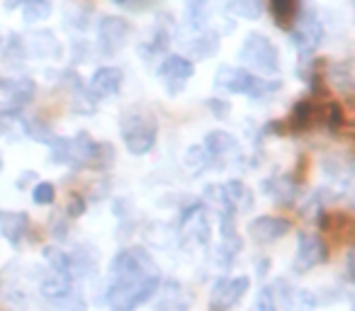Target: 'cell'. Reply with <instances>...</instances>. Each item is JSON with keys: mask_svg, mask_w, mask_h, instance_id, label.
Listing matches in <instances>:
<instances>
[{"mask_svg": "<svg viewBox=\"0 0 355 311\" xmlns=\"http://www.w3.org/2000/svg\"><path fill=\"white\" fill-rule=\"evenodd\" d=\"M158 282L151 256L144 248H127L112 260L105 299L112 311H134L158 290Z\"/></svg>", "mask_w": 355, "mask_h": 311, "instance_id": "6da1fadb", "label": "cell"}, {"mask_svg": "<svg viewBox=\"0 0 355 311\" xmlns=\"http://www.w3.org/2000/svg\"><path fill=\"white\" fill-rule=\"evenodd\" d=\"M107 143H98L88 134H76L73 139H51V156L56 163L73 166H103V151Z\"/></svg>", "mask_w": 355, "mask_h": 311, "instance_id": "7a4b0ae2", "label": "cell"}, {"mask_svg": "<svg viewBox=\"0 0 355 311\" xmlns=\"http://www.w3.org/2000/svg\"><path fill=\"white\" fill-rule=\"evenodd\" d=\"M217 85L227 88L229 93H243L251 95L253 100L258 98H268L270 93H275L280 88V80H268V78H258V75L248 73L243 69H232V66H224L217 71Z\"/></svg>", "mask_w": 355, "mask_h": 311, "instance_id": "3957f363", "label": "cell"}, {"mask_svg": "<svg viewBox=\"0 0 355 311\" xmlns=\"http://www.w3.org/2000/svg\"><path fill=\"white\" fill-rule=\"evenodd\" d=\"M122 139L124 146L134 153V156H141V153L151 151V146L156 143V119L146 112H127L122 117Z\"/></svg>", "mask_w": 355, "mask_h": 311, "instance_id": "277c9868", "label": "cell"}, {"mask_svg": "<svg viewBox=\"0 0 355 311\" xmlns=\"http://www.w3.org/2000/svg\"><path fill=\"white\" fill-rule=\"evenodd\" d=\"M239 59L261 75H275L280 71V56H277L275 44L263 35L248 37L239 51Z\"/></svg>", "mask_w": 355, "mask_h": 311, "instance_id": "5b68a950", "label": "cell"}, {"mask_svg": "<svg viewBox=\"0 0 355 311\" xmlns=\"http://www.w3.org/2000/svg\"><path fill=\"white\" fill-rule=\"evenodd\" d=\"M193 61L183 59V56H166L158 66V78L163 80L168 93L178 95L193 78Z\"/></svg>", "mask_w": 355, "mask_h": 311, "instance_id": "8992f818", "label": "cell"}, {"mask_svg": "<svg viewBox=\"0 0 355 311\" xmlns=\"http://www.w3.org/2000/svg\"><path fill=\"white\" fill-rule=\"evenodd\" d=\"M248 285H251V280H248L246 275H241V277H224V280H217V282H214V287H212V299H209L212 309L214 311L232 309V306L236 304V301L248 292Z\"/></svg>", "mask_w": 355, "mask_h": 311, "instance_id": "52a82bcc", "label": "cell"}, {"mask_svg": "<svg viewBox=\"0 0 355 311\" xmlns=\"http://www.w3.org/2000/svg\"><path fill=\"white\" fill-rule=\"evenodd\" d=\"M122 71L114 66H103L93 73L88 83V98L90 100H105L117 95V90L122 88Z\"/></svg>", "mask_w": 355, "mask_h": 311, "instance_id": "ba28073f", "label": "cell"}, {"mask_svg": "<svg viewBox=\"0 0 355 311\" xmlns=\"http://www.w3.org/2000/svg\"><path fill=\"white\" fill-rule=\"evenodd\" d=\"M129 32H132V27H129L127 20H119V17H105L98 27L100 49H103L105 54H114V51L124 46Z\"/></svg>", "mask_w": 355, "mask_h": 311, "instance_id": "9c48e42d", "label": "cell"}, {"mask_svg": "<svg viewBox=\"0 0 355 311\" xmlns=\"http://www.w3.org/2000/svg\"><path fill=\"white\" fill-rule=\"evenodd\" d=\"M326 260V246L316 233H302L300 236V246H297V258H295V267L300 272L311 270L314 265Z\"/></svg>", "mask_w": 355, "mask_h": 311, "instance_id": "30bf717a", "label": "cell"}, {"mask_svg": "<svg viewBox=\"0 0 355 311\" xmlns=\"http://www.w3.org/2000/svg\"><path fill=\"white\" fill-rule=\"evenodd\" d=\"M0 90H3V98H6L3 107L17 114L30 103L32 95H35V83H32L30 78H15V80L6 78V80H0Z\"/></svg>", "mask_w": 355, "mask_h": 311, "instance_id": "8fae6325", "label": "cell"}, {"mask_svg": "<svg viewBox=\"0 0 355 311\" xmlns=\"http://www.w3.org/2000/svg\"><path fill=\"white\" fill-rule=\"evenodd\" d=\"M290 231V222L282 217H258L248 224V233L258 243H272Z\"/></svg>", "mask_w": 355, "mask_h": 311, "instance_id": "7c38bea8", "label": "cell"}, {"mask_svg": "<svg viewBox=\"0 0 355 311\" xmlns=\"http://www.w3.org/2000/svg\"><path fill=\"white\" fill-rule=\"evenodd\" d=\"M321 42V25L314 15L302 17V22L297 25V30L292 32V44L297 46L302 56H309L311 51L319 46Z\"/></svg>", "mask_w": 355, "mask_h": 311, "instance_id": "4fadbf2b", "label": "cell"}, {"mask_svg": "<svg viewBox=\"0 0 355 311\" xmlns=\"http://www.w3.org/2000/svg\"><path fill=\"white\" fill-rule=\"evenodd\" d=\"M27 226H30V219L27 214L20 212H0V231L12 246H20V241L25 238Z\"/></svg>", "mask_w": 355, "mask_h": 311, "instance_id": "5bb4252c", "label": "cell"}, {"mask_svg": "<svg viewBox=\"0 0 355 311\" xmlns=\"http://www.w3.org/2000/svg\"><path fill=\"white\" fill-rule=\"evenodd\" d=\"M40 290H42V294H44L46 299L61 301V299H66V296H69V292H71V277L64 275V272L49 270V275L42 277Z\"/></svg>", "mask_w": 355, "mask_h": 311, "instance_id": "9a60e30c", "label": "cell"}, {"mask_svg": "<svg viewBox=\"0 0 355 311\" xmlns=\"http://www.w3.org/2000/svg\"><path fill=\"white\" fill-rule=\"evenodd\" d=\"M316 112H319V109H316V105L311 103V100H300V103L292 107L287 124H290L292 132H306V129L316 122Z\"/></svg>", "mask_w": 355, "mask_h": 311, "instance_id": "2e32d148", "label": "cell"}, {"mask_svg": "<svg viewBox=\"0 0 355 311\" xmlns=\"http://www.w3.org/2000/svg\"><path fill=\"white\" fill-rule=\"evenodd\" d=\"M275 25L282 30H292L297 22V0H268Z\"/></svg>", "mask_w": 355, "mask_h": 311, "instance_id": "e0dca14e", "label": "cell"}, {"mask_svg": "<svg viewBox=\"0 0 355 311\" xmlns=\"http://www.w3.org/2000/svg\"><path fill=\"white\" fill-rule=\"evenodd\" d=\"M222 193H224V202L232 207V212L234 209H248L251 207V193H248V188L243 183H239V180H232V183H227L222 188Z\"/></svg>", "mask_w": 355, "mask_h": 311, "instance_id": "ac0fdd59", "label": "cell"}, {"mask_svg": "<svg viewBox=\"0 0 355 311\" xmlns=\"http://www.w3.org/2000/svg\"><path fill=\"white\" fill-rule=\"evenodd\" d=\"M266 190H268V195H270V197L275 199V202H280V204L292 202V199H295V195H297L295 180L287 178V175H280V178L268 180V183H266Z\"/></svg>", "mask_w": 355, "mask_h": 311, "instance_id": "d6986e66", "label": "cell"}, {"mask_svg": "<svg viewBox=\"0 0 355 311\" xmlns=\"http://www.w3.org/2000/svg\"><path fill=\"white\" fill-rule=\"evenodd\" d=\"M51 12V0H25L22 3V15L27 22H40L46 20Z\"/></svg>", "mask_w": 355, "mask_h": 311, "instance_id": "ffe728a7", "label": "cell"}, {"mask_svg": "<svg viewBox=\"0 0 355 311\" xmlns=\"http://www.w3.org/2000/svg\"><path fill=\"white\" fill-rule=\"evenodd\" d=\"M209 163H212V156H209V151L205 146H190L188 153H185V166H188L193 173L205 170Z\"/></svg>", "mask_w": 355, "mask_h": 311, "instance_id": "44dd1931", "label": "cell"}, {"mask_svg": "<svg viewBox=\"0 0 355 311\" xmlns=\"http://www.w3.org/2000/svg\"><path fill=\"white\" fill-rule=\"evenodd\" d=\"M202 146L207 148L209 156L214 159V156H219V153H224L229 146H232V139H229V134H224V132H212V134H207Z\"/></svg>", "mask_w": 355, "mask_h": 311, "instance_id": "7402d4cb", "label": "cell"}, {"mask_svg": "<svg viewBox=\"0 0 355 311\" xmlns=\"http://www.w3.org/2000/svg\"><path fill=\"white\" fill-rule=\"evenodd\" d=\"M334 83L343 93H350V85H353V66H350V61L334 66Z\"/></svg>", "mask_w": 355, "mask_h": 311, "instance_id": "603a6c76", "label": "cell"}, {"mask_svg": "<svg viewBox=\"0 0 355 311\" xmlns=\"http://www.w3.org/2000/svg\"><path fill=\"white\" fill-rule=\"evenodd\" d=\"M345 124V114H343V107L338 103H329L326 105V127L329 132H340Z\"/></svg>", "mask_w": 355, "mask_h": 311, "instance_id": "cb8c5ba5", "label": "cell"}, {"mask_svg": "<svg viewBox=\"0 0 355 311\" xmlns=\"http://www.w3.org/2000/svg\"><path fill=\"white\" fill-rule=\"evenodd\" d=\"M232 10L243 17H258L261 15V3L258 0H234Z\"/></svg>", "mask_w": 355, "mask_h": 311, "instance_id": "d4e9b609", "label": "cell"}, {"mask_svg": "<svg viewBox=\"0 0 355 311\" xmlns=\"http://www.w3.org/2000/svg\"><path fill=\"white\" fill-rule=\"evenodd\" d=\"M32 199L35 204H51L56 199V190L51 183H40L35 190H32Z\"/></svg>", "mask_w": 355, "mask_h": 311, "instance_id": "484cf974", "label": "cell"}, {"mask_svg": "<svg viewBox=\"0 0 355 311\" xmlns=\"http://www.w3.org/2000/svg\"><path fill=\"white\" fill-rule=\"evenodd\" d=\"M22 56H25V51H22V44L17 42V37H12V39L8 42L6 49H3V61H8L10 66H17Z\"/></svg>", "mask_w": 355, "mask_h": 311, "instance_id": "4316f807", "label": "cell"}, {"mask_svg": "<svg viewBox=\"0 0 355 311\" xmlns=\"http://www.w3.org/2000/svg\"><path fill=\"white\" fill-rule=\"evenodd\" d=\"M253 311H277L275 301H272V294L268 290H263L261 294H258L256 304H253Z\"/></svg>", "mask_w": 355, "mask_h": 311, "instance_id": "83f0119b", "label": "cell"}, {"mask_svg": "<svg viewBox=\"0 0 355 311\" xmlns=\"http://www.w3.org/2000/svg\"><path fill=\"white\" fill-rule=\"evenodd\" d=\"M156 311H188V304L180 299H163L161 304L156 306Z\"/></svg>", "mask_w": 355, "mask_h": 311, "instance_id": "f1b7e54d", "label": "cell"}, {"mask_svg": "<svg viewBox=\"0 0 355 311\" xmlns=\"http://www.w3.org/2000/svg\"><path fill=\"white\" fill-rule=\"evenodd\" d=\"M202 10H205V0H188V12L193 17V25H198Z\"/></svg>", "mask_w": 355, "mask_h": 311, "instance_id": "f546056e", "label": "cell"}, {"mask_svg": "<svg viewBox=\"0 0 355 311\" xmlns=\"http://www.w3.org/2000/svg\"><path fill=\"white\" fill-rule=\"evenodd\" d=\"M12 117H15V112H10V109H6V107H0V134L10 127Z\"/></svg>", "mask_w": 355, "mask_h": 311, "instance_id": "4dcf8cb0", "label": "cell"}, {"mask_svg": "<svg viewBox=\"0 0 355 311\" xmlns=\"http://www.w3.org/2000/svg\"><path fill=\"white\" fill-rule=\"evenodd\" d=\"M83 207H85L83 199H80V197H73V202H71L69 214H71V217H78V212H83Z\"/></svg>", "mask_w": 355, "mask_h": 311, "instance_id": "1f68e13d", "label": "cell"}, {"mask_svg": "<svg viewBox=\"0 0 355 311\" xmlns=\"http://www.w3.org/2000/svg\"><path fill=\"white\" fill-rule=\"evenodd\" d=\"M22 3H25V0H8L6 6H8V10H12V8H17V6H22Z\"/></svg>", "mask_w": 355, "mask_h": 311, "instance_id": "d6a6232c", "label": "cell"}, {"mask_svg": "<svg viewBox=\"0 0 355 311\" xmlns=\"http://www.w3.org/2000/svg\"><path fill=\"white\" fill-rule=\"evenodd\" d=\"M0 170H3V156H0Z\"/></svg>", "mask_w": 355, "mask_h": 311, "instance_id": "836d02e7", "label": "cell"}, {"mask_svg": "<svg viewBox=\"0 0 355 311\" xmlns=\"http://www.w3.org/2000/svg\"><path fill=\"white\" fill-rule=\"evenodd\" d=\"M114 3H127V0H114Z\"/></svg>", "mask_w": 355, "mask_h": 311, "instance_id": "e575fe53", "label": "cell"}]
</instances>
